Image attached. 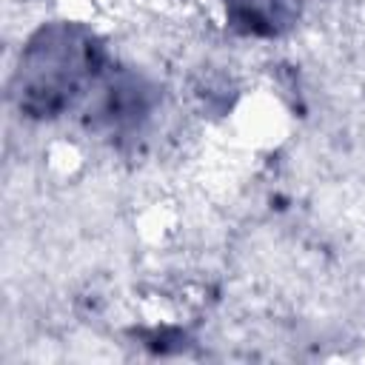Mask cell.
<instances>
[{
  "instance_id": "obj_1",
  "label": "cell",
  "mask_w": 365,
  "mask_h": 365,
  "mask_svg": "<svg viewBox=\"0 0 365 365\" xmlns=\"http://www.w3.org/2000/svg\"><path fill=\"white\" fill-rule=\"evenodd\" d=\"M111 68L106 37L71 17L46 20L23 40L11 68L14 108L34 123H51L88 100Z\"/></svg>"
},
{
  "instance_id": "obj_2",
  "label": "cell",
  "mask_w": 365,
  "mask_h": 365,
  "mask_svg": "<svg viewBox=\"0 0 365 365\" xmlns=\"http://www.w3.org/2000/svg\"><path fill=\"white\" fill-rule=\"evenodd\" d=\"M217 6L225 26L248 40H277L302 14V0H217Z\"/></svg>"
}]
</instances>
